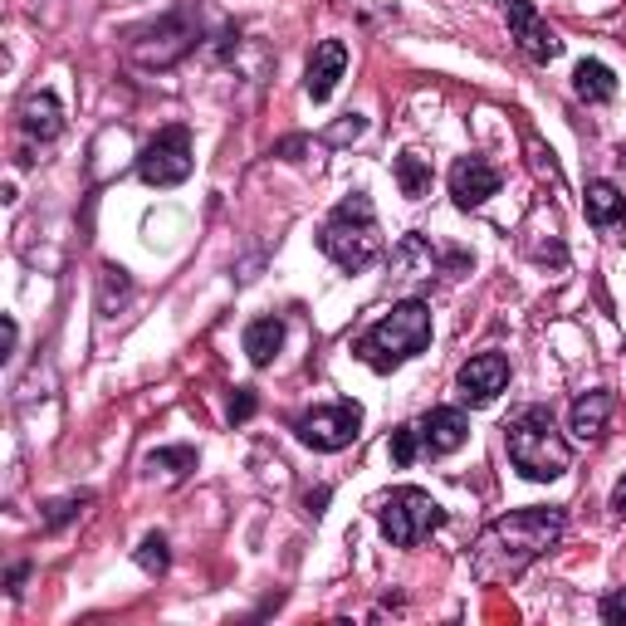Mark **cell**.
Listing matches in <instances>:
<instances>
[{"instance_id":"6da1fadb","label":"cell","mask_w":626,"mask_h":626,"mask_svg":"<svg viewBox=\"0 0 626 626\" xmlns=\"http://www.w3.org/2000/svg\"><path fill=\"white\" fill-rule=\"evenodd\" d=\"M563 524H568V514L558 505H534V509L505 514V519L489 524L485 538L475 544V578L480 583L524 578V568L538 563L563 538Z\"/></svg>"},{"instance_id":"7a4b0ae2","label":"cell","mask_w":626,"mask_h":626,"mask_svg":"<svg viewBox=\"0 0 626 626\" xmlns=\"http://www.w3.org/2000/svg\"><path fill=\"white\" fill-rule=\"evenodd\" d=\"M431 342V309L421 299H401L391 304L387 318H377L367 334L352 342V352L372 367V372H391V367L411 362L416 352H426Z\"/></svg>"},{"instance_id":"3957f363","label":"cell","mask_w":626,"mask_h":626,"mask_svg":"<svg viewBox=\"0 0 626 626\" xmlns=\"http://www.w3.org/2000/svg\"><path fill=\"white\" fill-rule=\"evenodd\" d=\"M318 250L338 269H348V275H358V269H367L382 255V230H377V211H372V201H367V191L342 196L338 211L318 230Z\"/></svg>"},{"instance_id":"277c9868","label":"cell","mask_w":626,"mask_h":626,"mask_svg":"<svg viewBox=\"0 0 626 626\" xmlns=\"http://www.w3.org/2000/svg\"><path fill=\"white\" fill-rule=\"evenodd\" d=\"M509 460H514V470L524 475V480H558L563 470H568V460H573V450H568V440L558 436V426H554V411L548 407H524L519 416L509 421Z\"/></svg>"},{"instance_id":"5b68a950","label":"cell","mask_w":626,"mask_h":626,"mask_svg":"<svg viewBox=\"0 0 626 626\" xmlns=\"http://www.w3.org/2000/svg\"><path fill=\"white\" fill-rule=\"evenodd\" d=\"M377 524H382L391 548H416L421 538H431L440 524H446V509L440 499H431L426 489H391V495L377 505Z\"/></svg>"},{"instance_id":"8992f818","label":"cell","mask_w":626,"mask_h":626,"mask_svg":"<svg viewBox=\"0 0 626 626\" xmlns=\"http://www.w3.org/2000/svg\"><path fill=\"white\" fill-rule=\"evenodd\" d=\"M196 49V24L187 10H171V16H162L157 24H147V30L132 34V64H142V69H171V64H181Z\"/></svg>"},{"instance_id":"52a82bcc","label":"cell","mask_w":626,"mask_h":626,"mask_svg":"<svg viewBox=\"0 0 626 626\" xmlns=\"http://www.w3.org/2000/svg\"><path fill=\"white\" fill-rule=\"evenodd\" d=\"M191 167H196L191 128H181V122L162 128L138 157V177L147 181V187H181V181L191 177Z\"/></svg>"},{"instance_id":"ba28073f","label":"cell","mask_w":626,"mask_h":626,"mask_svg":"<svg viewBox=\"0 0 626 626\" xmlns=\"http://www.w3.org/2000/svg\"><path fill=\"white\" fill-rule=\"evenodd\" d=\"M294 431L309 450H324V456H334V450H348L352 440L362 431V407L358 401H328V407H314L309 416H299L294 421Z\"/></svg>"},{"instance_id":"9c48e42d","label":"cell","mask_w":626,"mask_h":626,"mask_svg":"<svg viewBox=\"0 0 626 626\" xmlns=\"http://www.w3.org/2000/svg\"><path fill=\"white\" fill-rule=\"evenodd\" d=\"M505 20H509V34L519 40V49L534 59V64H554L563 54V40L538 20L534 0H505Z\"/></svg>"},{"instance_id":"30bf717a","label":"cell","mask_w":626,"mask_h":626,"mask_svg":"<svg viewBox=\"0 0 626 626\" xmlns=\"http://www.w3.org/2000/svg\"><path fill=\"white\" fill-rule=\"evenodd\" d=\"M456 382H460V397L470 401V407H489L509 382V358L505 352H480V358H470L460 367Z\"/></svg>"},{"instance_id":"8fae6325","label":"cell","mask_w":626,"mask_h":626,"mask_svg":"<svg viewBox=\"0 0 626 626\" xmlns=\"http://www.w3.org/2000/svg\"><path fill=\"white\" fill-rule=\"evenodd\" d=\"M495 191H499V171L489 167L485 157H460V162L450 167V196H456L460 211H475V206H485Z\"/></svg>"},{"instance_id":"7c38bea8","label":"cell","mask_w":626,"mask_h":626,"mask_svg":"<svg viewBox=\"0 0 626 626\" xmlns=\"http://www.w3.org/2000/svg\"><path fill=\"white\" fill-rule=\"evenodd\" d=\"M465 436H470V421H465L460 407H431L421 416V446L426 456H450V450L465 446Z\"/></svg>"},{"instance_id":"4fadbf2b","label":"cell","mask_w":626,"mask_h":626,"mask_svg":"<svg viewBox=\"0 0 626 626\" xmlns=\"http://www.w3.org/2000/svg\"><path fill=\"white\" fill-rule=\"evenodd\" d=\"M342 69H348V44H342V40H324V44L314 49L309 79H304V89H309L314 103H328V98H334Z\"/></svg>"},{"instance_id":"5bb4252c","label":"cell","mask_w":626,"mask_h":626,"mask_svg":"<svg viewBox=\"0 0 626 626\" xmlns=\"http://www.w3.org/2000/svg\"><path fill=\"white\" fill-rule=\"evenodd\" d=\"M587 226L626 240V196L612 181H587Z\"/></svg>"},{"instance_id":"9a60e30c","label":"cell","mask_w":626,"mask_h":626,"mask_svg":"<svg viewBox=\"0 0 626 626\" xmlns=\"http://www.w3.org/2000/svg\"><path fill=\"white\" fill-rule=\"evenodd\" d=\"M20 128L30 132V138H40V142H54L59 132H64V108H59V98L49 89L30 93L20 103Z\"/></svg>"},{"instance_id":"2e32d148","label":"cell","mask_w":626,"mask_h":626,"mask_svg":"<svg viewBox=\"0 0 626 626\" xmlns=\"http://www.w3.org/2000/svg\"><path fill=\"white\" fill-rule=\"evenodd\" d=\"M607 416H612V391H587V397L573 401V436L578 440H597L607 431Z\"/></svg>"},{"instance_id":"e0dca14e","label":"cell","mask_w":626,"mask_h":626,"mask_svg":"<svg viewBox=\"0 0 626 626\" xmlns=\"http://www.w3.org/2000/svg\"><path fill=\"white\" fill-rule=\"evenodd\" d=\"M279 348H285V324H279V318H255V324L245 328V358L255 367H269Z\"/></svg>"},{"instance_id":"ac0fdd59","label":"cell","mask_w":626,"mask_h":626,"mask_svg":"<svg viewBox=\"0 0 626 626\" xmlns=\"http://www.w3.org/2000/svg\"><path fill=\"white\" fill-rule=\"evenodd\" d=\"M573 93H578L583 103H607V98L617 93V73H612L603 59H583L578 73H573Z\"/></svg>"},{"instance_id":"d6986e66","label":"cell","mask_w":626,"mask_h":626,"mask_svg":"<svg viewBox=\"0 0 626 626\" xmlns=\"http://www.w3.org/2000/svg\"><path fill=\"white\" fill-rule=\"evenodd\" d=\"M391 177H397V187L407 201H421V196L431 191V162H426L421 152H401L397 162H391Z\"/></svg>"},{"instance_id":"ffe728a7","label":"cell","mask_w":626,"mask_h":626,"mask_svg":"<svg viewBox=\"0 0 626 626\" xmlns=\"http://www.w3.org/2000/svg\"><path fill=\"white\" fill-rule=\"evenodd\" d=\"M391 260H397V269H407L411 279H431L436 250H431V240H426V236H407L397 245V255H391Z\"/></svg>"},{"instance_id":"44dd1931","label":"cell","mask_w":626,"mask_h":626,"mask_svg":"<svg viewBox=\"0 0 626 626\" xmlns=\"http://www.w3.org/2000/svg\"><path fill=\"white\" fill-rule=\"evenodd\" d=\"M128 294H132L128 269H122V265H103V289H98V309H103V314H118L122 304H128Z\"/></svg>"},{"instance_id":"7402d4cb","label":"cell","mask_w":626,"mask_h":626,"mask_svg":"<svg viewBox=\"0 0 626 626\" xmlns=\"http://www.w3.org/2000/svg\"><path fill=\"white\" fill-rule=\"evenodd\" d=\"M387 450H391V460L401 465V470H407V465H416V456H421V426H397V431H391V440H387Z\"/></svg>"},{"instance_id":"603a6c76","label":"cell","mask_w":626,"mask_h":626,"mask_svg":"<svg viewBox=\"0 0 626 626\" xmlns=\"http://www.w3.org/2000/svg\"><path fill=\"white\" fill-rule=\"evenodd\" d=\"M147 470L187 475V470H196V450H191V446H167V450H152V456H147Z\"/></svg>"},{"instance_id":"cb8c5ba5","label":"cell","mask_w":626,"mask_h":626,"mask_svg":"<svg viewBox=\"0 0 626 626\" xmlns=\"http://www.w3.org/2000/svg\"><path fill=\"white\" fill-rule=\"evenodd\" d=\"M167 563H171L167 538H162V534H147L142 544H138V568H142V573H152V578H162Z\"/></svg>"},{"instance_id":"d4e9b609","label":"cell","mask_w":626,"mask_h":626,"mask_svg":"<svg viewBox=\"0 0 626 626\" xmlns=\"http://www.w3.org/2000/svg\"><path fill=\"white\" fill-rule=\"evenodd\" d=\"M83 505H93V495H64L44 509V529H64L73 514H83Z\"/></svg>"},{"instance_id":"484cf974","label":"cell","mask_w":626,"mask_h":626,"mask_svg":"<svg viewBox=\"0 0 626 626\" xmlns=\"http://www.w3.org/2000/svg\"><path fill=\"white\" fill-rule=\"evenodd\" d=\"M255 407H260V397H255V387H236V397H230V421H250Z\"/></svg>"},{"instance_id":"4316f807","label":"cell","mask_w":626,"mask_h":626,"mask_svg":"<svg viewBox=\"0 0 626 626\" xmlns=\"http://www.w3.org/2000/svg\"><path fill=\"white\" fill-rule=\"evenodd\" d=\"M367 128V118H358V113H348V118H342L338 122V128L334 132H328V142H348V138H358V132Z\"/></svg>"},{"instance_id":"83f0119b","label":"cell","mask_w":626,"mask_h":626,"mask_svg":"<svg viewBox=\"0 0 626 626\" xmlns=\"http://www.w3.org/2000/svg\"><path fill=\"white\" fill-rule=\"evenodd\" d=\"M603 617H607L612 626H626V587H622V593H612L607 603H603Z\"/></svg>"},{"instance_id":"f1b7e54d","label":"cell","mask_w":626,"mask_h":626,"mask_svg":"<svg viewBox=\"0 0 626 626\" xmlns=\"http://www.w3.org/2000/svg\"><path fill=\"white\" fill-rule=\"evenodd\" d=\"M328 499H334V489H328V485H324V489H309V495H304V509H309L314 519H318V514L328 509Z\"/></svg>"},{"instance_id":"f546056e","label":"cell","mask_w":626,"mask_h":626,"mask_svg":"<svg viewBox=\"0 0 626 626\" xmlns=\"http://www.w3.org/2000/svg\"><path fill=\"white\" fill-rule=\"evenodd\" d=\"M30 578V568H24V563H16V568H10V597H20V583Z\"/></svg>"},{"instance_id":"4dcf8cb0","label":"cell","mask_w":626,"mask_h":626,"mask_svg":"<svg viewBox=\"0 0 626 626\" xmlns=\"http://www.w3.org/2000/svg\"><path fill=\"white\" fill-rule=\"evenodd\" d=\"M612 509H617L622 519H626V475H622V480H617V489H612Z\"/></svg>"},{"instance_id":"1f68e13d","label":"cell","mask_w":626,"mask_h":626,"mask_svg":"<svg viewBox=\"0 0 626 626\" xmlns=\"http://www.w3.org/2000/svg\"><path fill=\"white\" fill-rule=\"evenodd\" d=\"M299 152H304V138H289L285 147H279V157H285V162H299Z\"/></svg>"}]
</instances>
